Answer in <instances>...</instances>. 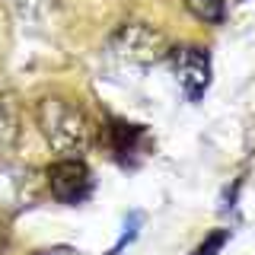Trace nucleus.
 <instances>
[{"label":"nucleus","instance_id":"4","mask_svg":"<svg viewBox=\"0 0 255 255\" xmlns=\"http://www.w3.org/2000/svg\"><path fill=\"white\" fill-rule=\"evenodd\" d=\"M172 58H175V74H179V83L185 90V96L191 102L201 99L207 83H211V58H207V51L188 45V48H179Z\"/></svg>","mask_w":255,"mask_h":255},{"label":"nucleus","instance_id":"3","mask_svg":"<svg viewBox=\"0 0 255 255\" xmlns=\"http://www.w3.org/2000/svg\"><path fill=\"white\" fill-rule=\"evenodd\" d=\"M48 188L61 204H83L93 195V172L80 156H64L48 166Z\"/></svg>","mask_w":255,"mask_h":255},{"label":"nucleus","instance_id":"8","mask_svg":"<svg viewBox=\"0 0 255 255\" xmlns=\"http://www.w3.org/2000/svg\"><path fill=\"white\" fill-rule=\"evenodd\" d=\"M227 239H230V230H214V233L207 236V239H204V243L198 246V249L191 252V255H217L223 246H227Z\"/></svg>","mask_w":255,"mask_h":255},{"label":"nucleus","instance_id":"9","mask_svg":"<svg viewBox=\"0 0 255 255\" xmlns=\"http://www.w3.org/2000/svg\"><path fill=\"white\" fill-rule=\"evenodd\" d=\"M0 249H3V227H0Z\"/></svg>","mask_w":255,"mask_h":255},{"label":"nucleus","instance_id":"2","mask_svg":"<svg viewBox=\"0 0 255 255\" xmlns=\"http://www.w3.org/2000/svg\"><path fill=\"white\" fill-rule=\"evenodd\" d=\"M169 54L166 38L156 29L143 26V22H128L112 35L109 42V58L128 67H150V64L163 61Z\"/></svg>","mask_w":255,"mask_h":255},{"label":"nucleus","instance_id":"7","mask_svg":"<svg viewBox=\"0 0 255 255\" xmlns=\"http://www.w3.org/2000/svg\"><path fill=\"white\" fill-rule=\"evenodd\" d=\"M16 140V115H13V106L0 96V156L13 147Z\"/></svg>","mask_w":255,"mask_h":255},{"label":"nucleus","instance_id":"5","mask_svg":"<svg viewBox=\"0 0 255 255\" xmlns=\"http://www.w3.org/2000/svg\"><path fill=\"white\" fill-rule=\"evenodd\" d=\"M140 140H143V128L140 125H125V122L112 125V150H115L122 159H128L131 153H137Z\"/></svg>","mask_w":255,"mask_h":255},{"label":"nucleus","instance_id":"1","mask_svg":"<svg viewBox=\"0 0 255 255\" xmlns=\"http://www.w3.org/2000/svg\"><path fill=\"white\" fill-rule=\"evenodd\" d=\"M35 118L42 128L45 140L64 156H80L86 153L93 140V122L77 102L61 99V96H45L35 106Z\"/></svg>","mask_w":255,"mask_h":255},{"label":"nucleus","instance_id":"6","mask_svg":"<svg viewBox=\"0 0 255 255\" xmlns=\"http://www.w3.org/2000/svg\"><path fill=\"white\" fill-rule=\"evenodd\" d=\"M185 6L195 19L214 22V26L223 22V16H227V3H223V0H185Z\"/></svg>","mask_w":255,"mask_h":255}]
</instances>
